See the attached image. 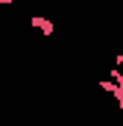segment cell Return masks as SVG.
Segmentation results:
<instances>
[{"instance_id":"obj_1","label":"cell","mask_w":123,"mask_h":126,"mask_svg":"<svg viewBox=\"0 0 123 126\" xmlns=\"http://www.w3.org/2000/svg\"><path fill=\"white\" fill-rule=\"evenodd\" d=\"M100 88H103L106 94H111V97H114L117 109L123 111V85H120V82H111V79H103V82H100Z\"/></svg>"},{"instance_id":"obj_2","label":"cell","mask_w":123,"mask_h":126,"mask_svg":"<svg viewBox=\"0 0 123 126\" xmlns=\"http://www.w3.org/2000/svg\"><path fill=\"white\" fill-rule=\"evenodd\" d=\"M30 21H32V27H35V30L41 32V35H47V38H50V35L56 32V27H53V21H50L47 15H32Z\"/></svg>"},{"instance_id":"obj_3","label":"cell","mask_w":123,"mask_h":126,"mask_svg":"<svg viewBox=\"0 0 123 126\" xmlns=\"http://www.w3.org/2000/svg\"><path fill=\"white\" fill-rule=\"evenodd\" d=\"M114 64H117V67H123V50L117 53V59H114Z\"/></svg>"}]
</instances>
